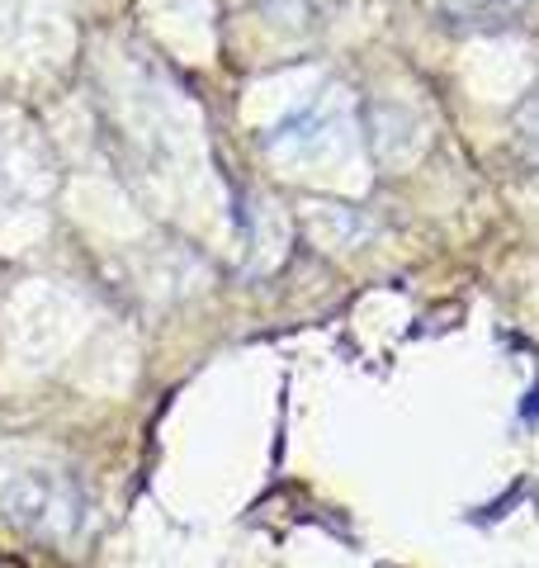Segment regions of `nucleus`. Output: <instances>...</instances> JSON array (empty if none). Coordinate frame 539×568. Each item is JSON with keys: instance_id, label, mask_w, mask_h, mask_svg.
<instances>
[{"instance_id": "nucleus-1", "label": "nucleus", "mask_w": 539, "mask_h": 568, "mask_svg": "<svg viewBox=\"0 0 539 568\" xmlns=\"http://www.w3.org/2000/svg\"><path fill=\"white\" fill-rule=\"evenodd\" d=\"M0 517L39 540H71L85 521V503L67 474L20 469L0 484Z\"/></svg>"}, {"instance_id": "nucleus-2", "label": "nucleus", "mask_w": 539, "mask_h": 568, "mask_svg": "<svg viewBox=\"0 0 539 568\" xmlns=\"http://www.w3.org/2000/svg\"><path fill=\"white\" fill-rule=\"evenodd\" d=\"M336 129H340V110H336V104L313 100L308 110L289 114L275 133H270V148H275V152H317V148H327V138Z\"/></svg>"}]
</instances>
